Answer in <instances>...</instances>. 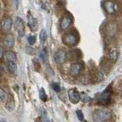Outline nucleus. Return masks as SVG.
Instances as JSON below:
<instances>
[{"instance_id":"obj_1","label":"nucleus","mask_w":122,"mask_h":122,"mask_svg":"<svg viewBox=\"0 0 122 122\" xmlns=\"http://www.w3.org/2000/svg\"><path fill=\"white\" fill-rule=\"evenodd\" d=\"M112 114L106 109H96L94 111L92 114L93 121L96 122H103L108 121Z\"/></svg>"},{"instance_id":"obj_2","label":"nucleus","mask_w":122,"mask_h":122,"mask_svg":"<svg viewBox=\"0 0 122 122\" xmlns=\"http://www.w3.org/2000/svg\"><path fill=\"white\" fill-rule=\"evenodd\" d=\"M112 85H109L108 88H106L105 91H103L98 96V102L102 105H108L111 102V99H112Z\"/></svg>"},{"instance_id":"obj_3","label":"nucleus","mask_w":122,"mask_h":122,"mask_svg":"<svg viewBox=\"0 0 122 122\" xmlns=\"http://www.w3.org/2000/svg\"><path fill=\"white\" fill-rule=\"evenodd\" d=\"M63 42L69 47H73L78 43V37L73 33H68L63 37Z\"/></svg>"},{"instance_id":"obj_4","label":"nucleus","mask_w":122,"mask_h":122,"mask_svg":"<svg viewBox=\"0 0 122 122\" xmlns=\"http://www.w3.org/2000/svg\"><path fill=\"white\" fill-rule=\"evenodd\" d=\"M117 31V25L113 22H109L105 25V33L106 36L109 38H113L115 37Z\"/></svg>"},{"instance_id":"obj_5","label":"nucleus","mask_w":122,"mask_h":122,"mask_svg":"<svg viewBox=\"0 0 122 122\" xmlns=\"http://www.w3.org/2000/svg\"><path fill=\"white\" fill-rule=\"evenodd\" d=\"M104 9L109 15H114L117 11V5L112 0H106L104 2Z\"/></svg>"},{"instance_id":"obj_6","label":"nucleus","mask_w":122,"mask_h":122,"mask_svg":"<svg viewBox=\"0 0 122 122\" xmlns=\"http://www.w3.org/2000/svg\"><path fill=\"white\" fill-rule=\"evenodd\" d=\"M66 58L67 54L66 51H63V50H59L53 55V60L57 64H63V63H65Z\"/></svg>"},{"instance_id":"obj_7","label":"nucleus","mask_w":122,"mask_h":122,"mask_svg":"<svg viewBox=\"0 0 122 122\" xmlns=\"http://www.w3.org/2000/svg\"><path fill=\"white\" fill-rule=\"evenodd\" d=\"M68 97H69V99H70V102L72 103V104H76V103H78L80 100V98H81L79 92H78V90L76 89H71L69 90Z\"/></svg>"},{"instance_id":"obj_8","label":"nucleus","mask_w":122,"mask_h":122,"mask_svg":"<svg viewBox=\"0 0 122 122\" xmlns=\"http://www.w3.org/2000/svg\"><path fill=\"white\" fill-rule=\"evenodd\" d=\"M82 71V65L79 63H74L73 64L71 65L70 73L72 76L74 77H77L79 76Z\"/></svg>"},{"instance_id":"obj_9","label":"nucleus","mask_w":122,"mask_h":122,"mask_svg":"<svg viewBox=\"0 0 122 122\" xmlns=\"http://www.w3.org/2000/svg\"><path fill=\"white\" fill-rule=\"evenodd\" d=\"M15 28L17 30L18 35L22 37L25 34V24L20 17H17L15 21Z\"/></svg>"},{"instance_id":"obj_10","label":"nucleus","mask_w":122,"mask_h":122,"mask_svg":"<svg viewBox=\"0 0 122 122\" xmlns=\"http://www.w3.org/2000/svg\"><path fill=\"white\" fill-rule=\"evenodd\" d=\"M72 23V18L69 15H65V16L63 17V18L61 19V21H60V28L61 30H66L69 28V27L70 26Z\"/></svg>"},{"instance_id":"obj_11","label":"nucleus","mask_w":122,"mask_h":122,"mask_svg":"<svg viewBox=\"0 0 122 122\" xmlns=\"http://www.w3.org/2000/svg\"><path fill=\"white\" fill-rule=\"evenodd\" d=\"M15 44V37L12 34H8L3 39V45L6 48H11Z\"/></svg>"},{"instance_id":"obj_12","label":"nucleus","mask_w":122,"mask_h":122,"mask_svg":"<svg viewBox=\"0 0 122 122\" xmlns=\"http://www.w3.org/2000/svg\"><path fill=\"white\" fill-rule=\"evenodd\" d=\"M12 26V20L9 18H5L2 19L1 23V28L4 31H9Z\"/></svg>"},{"instance_id":"obj_13","label":"nucleus","mask_w":122,"mask_h":122,"mask_svg":"<svg viewBox=\"0 0 122 122\" xmlns=\"http://www.w3.org/2000/svg\"><path fill=\"white\" fill-rule=\"evenodd\" d=\"M28 25L29 28L33 31H34L37 28V21L31 14H30L28 16Z\"/></svg>"},{"instance_id":"obj_14","label":"nucleus","mask_w":122,"mask_h":122,"mask_svg":"<svg viewBox=\"0 0 122 122\" xmlns=\"http://www.w3.org/2000/svg\"><path fill=\"white\" fill-rule=\"evenodd\" d=\"M8 70L11 72V74L15 75L18 72V66L15 61H9V63L7 64Z\"/></svg>"},{"instance_id":"obj_15","label":"nucleus","mask_w":122,"mask_h":122,"mask_svg":"<svg viewBox=\"0 0 122 122\" xmlns=\"http://www.w3.org/2000/svg\"><path fill=\"white\" fill-rule=\"evenodd\" d=\"M118 56H119V53L116 49L111 50L109 52V59L112 63H115L118 59Z\"/></svg>"},{"instance_id":"obj_16","label":"nucleus","mask_w":122,"mask_h":122,"mask_svg":"<svg viewBox=\"0 0 122 122\" xmlns=\"http://www.w3.org/2000/svg\"><path fill=\"white\" fill-rule=\"evenodd\" d=\"M5 56L6 58L9 61H16L17 60V56L15 53L11 51H7L5 52Z\"/></svg>"},{"instance_id":"obj_17","label":"nucleus","mask_w":122,"mask_h":122,"mask_svg":"<svg viewBox=\"0 0 122 122\" xmlns=\"http://www.w3.org/2000/svg\"><path fill=\"white\" fill-rule=\"evenodd\" d=\"M40 57L41 58V60L44 61V62H45L46 60H47V56H48V52H47V50L46 48H43L41 50V51H40Z\"/></svg>"},{"instance_id":"obj_18","label":"nucleus","mask_w":122,"mask_h":122,"mask_svg":"<svg viewBox=\"0 0 122 122\" xmlns=\"http://www.w3.org/2000/svg\"><path fill=\"white\" fill-rule=\"evenodd\" d=\"M47 40V34L45 30H42L40 33V41L42 44L45 43Z\"/></svg>"},{"instance_id":"obj_19","label":"nucleus","mask_w":122,"mask_h":122,"mask_svg":"<svg viewBox=\"0 0 122 122\" xmlns=\"http://www.w3.org/2000/svg\"><path fill=\"white\" fill-rule=\"evenodd\" d=\"M39 97L43 102H46L47 100V95L46 94L44 89H41L39 92Z\"/></svg>"},{"instance_id":"obj_20","label":"nucleus","mask_w":122,"mask_h":122,"mask_svg":"<svg viewBox=\"0 0 122 122\" xmlns=\"http://www.w3.org/2000/svg\"><path fill=\"white\" fill-rule=\"evenodd\" d=\"M15 102H13V101L9 102L5 105V108H7V110L9 111V112L13 111L15 109Z\"/></svg>"},{"instance_id":"obj_21","label":"nucleus","mask_w":122,"mask_h":122,"mask_svg":"<svg viewBox=\"0 0 122 122\" xmlns=\"http://www.w3.org/2000/svg\"><path fill=\"white\" fill-rule=\"evenodd\" d=\"M0 99H1L2 102H4L7 100V95L2 88L0 89Z\"/></svg>"},{"instance_id":"obj_22","label":"nucleus","mask_w":122,"mask_h":122,"mask_svg":"<svg viewBox=\"0 0 122 122\" xmlns=\"http://www.w3.org/2000/svg\"><path fill=\"white\" fill-rule=\"evenodd\" d=\"M28 42L30 45H33L36 42V37L34 35H29L28 37Z\"/></svg>"},{"instance_id":"obj_23","label":"nucleus","mask_w":122,"mask_h":122,"mask_svg":"<svg viewBox=\"0 0 122 122\" xmlns=\"http://www.w3.org/2000/svg\"><path fill=\"white\" fill-rule=\"evenodd\" d=\"M51 88L53 89V91L56 92H59L60 91V86L58 83L56 82H53L51 84Z\"/></svg>"},{"instance_id":"obj_24","label":"nucleus","mask_w":122,"mask_h":122,"mask_svg":"<svg viewBox=\"0 0 122 122\" xmlns=\"http://www.w3.org/2000/svg\"><path fill=\"white\" fill-rule=\"evenodd\" d=\"M76 115H77V117H78V119L79 120V121H83V119H84V114H83V113H82V112L81 110H77L76 112Z\"/></svg>"},{"instance_id":"obj_25","label":"nucleus","mask_w":122,"mask_h":122,"mask_svg":"<svg viewBox=\"0 0 122 122\" xmlns=\"http://www.w3.org/2000/svg\"><path fill=\"white\" fill-rule=\"evenodd\" d=\"M0 51H1V53H0V59L2 61L3 60V56H4V51H3V48H0Z\"/></svg>"},{"instance_id":"obj_26","label":"nucleus","mask_w":122,"mask_h":122,"mask_svg":"<svg viewBox=\"0 0 122 122\" xmlns=\"http://www.w3.org/2000/svg\"><path fill=\"white\" fill-rule=\"evenodd\" d=\"M121 98H122V91H121Z\"/></svg>"}]
</instances>
